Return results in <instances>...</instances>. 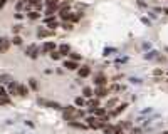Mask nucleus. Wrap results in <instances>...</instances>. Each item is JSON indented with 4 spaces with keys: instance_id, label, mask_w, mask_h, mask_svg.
I'll list each match as a JSON object with an SVG mask.
<instances>
[{
    "instance_id": "29",
    "label": "nucleus",
    "mask_w": 168,
    "mask_h": 134,
    "mask_svg": "<svg viewBox=\"0 0 168 134\" xmlns=\"http://www.w3.org/2000/svg\"><path fill=\"white\" fill-rule=\"evenodd\" d=\"M14 34H19V32H20V30H22V25H14Z\"/></svg>"
},
{
    "instance_id": "2",
    "label": "nucleus",
    "mask_w": 168,
    "mask_h": 134,
    "mask_svg": "<svg viewBox=\"0 0 168 134\" xmlns=\"http://www.w3.org/2000/svg\"><path fill=\"white\" fill-rule=\"evenodd\" d=\"M10 44L12 42L8 40L7 37H0V54H4V52H7L8 47H10Z\"/></svg>"
},
{
    "instance_id": "8",
    "label": "nucleus",
    "mask_w": 168,
    "mask_h": 134,
    "mask_svg": "<svg viewBox=\"0 0 168 134\" xmlns=\"http://www.w3.org/2000/svg\"><path fill=\"white\" fill-rule=\"evenodd\" d=\"M77 74H79V77H89L91 75V67L82 66L81 69H77Z\"/></svg>"
},
{
    "instance_id": "17",
    "label": "nucleus",
    "mask_w": 168,
    "mask_h": 134,
    "mask_svg": "<svg viewBox=\"0 0 168 134\" xmlns=\"http://www.w3.org/2000/svg\"><path fill=\"white\" fill-rule=\"evenodd\" d=\"M82 96L84 97H92V96H94V91H92L91 87H84L82 89Z\"/></svg>"
},
{
    "instance_id": "15",
    "label": "nucleus",
    "mask_w": 168,
    "mask_h": 134,
    "mask_svg": "<svg viewBox=\"0 0 168 134\" xmlns=\"http://www.w3.org/2000/svg\"><path fill=\"white\" fill-rule=\"evenodd\" d=\"M10 80H14L12 75H8V74H2V75H0V82H2V84H8Z\"/></svg>"
},
{
    "instance_id": "26",
    "label": "nucleus",
    "mask_w": 168,
    "mask_h": 134,
    "mask_svg": "<svg viewBox=\"0 0 168 134\" xmlns=\"http://www.w3.org/2000/svg\"><path fill=\"white\" fill-rule=\"evenodd\" d=\"M10 42H12V44H15V45H20V44H22V39L19 37V35H14V39Z\"/></svg>"
},
{
    "instance_id": "14",
    "label": "nucleus",
    "mask_w": 168,
    "mask_h": 134,
    "mask_svg": "<svg viewBox=\"0 0 168 134\" xmlns=\"http://www.w3.org/2000/svg\"><path fill=\"white\" fill-rule=\"evenodd\" d=\"M27 17H29L30 20H37V19H40V13H39L37 10H32V12L27 13Z\"/></svg>"
},
{
    "instance_id": "27",
    "label": "nucleus",
    "mask_w": 168,
    "mask_h": 134,
    "mask_svg": "<svg viewBox=\"0 0 168 134\" xmlns=\"http://www.w3.org/2000/svg\"><path fill=\"white\" fill-rule=\"evenodd\" d=\"M7 96H8L7 89H5V87H2V86H0V97H7Z\"/></svg>"
},
{
    "instance_id": "32",
    "label": "nucleus",
    "mask_w": 168,
    "mask_h": 134,
    "mask_svg": "<svg viewBox=\"0 0 168 134\" xmlns=\"http://www.w3.org/2000/svg\"><path fill=\"white\" fill-rule=\"evenodd\" d=\"M153 74H155V75H161V74H163V71H161V69H155Z\"/></svg>"
},
{
    "instance_id": "19",
    "label": "nucleus",
    "mask_w": 168,
    "mask_h": 134,
    "mask_svg": "<svg viewBox=\"0 0 168 134\" xmlns=\"http://www.w3.org/2000/svg\"><path fill=\"white\" fill-rule=\"evenodd\" d=\"M29 86H30L32 91H39V84H37V80H35V79H29Z\"/></svg>"
},
{
    "instance_id": "30",
    "label": "nucleus",
    "mask_w": 168,
    "mask_h": 134,
    "mask_svg": "<svg viewBox=\"0 0 168 134\" xmlns=\"http://www.w3.org/2000/svg\"><path fill=\"white\" fill-rule=\"evenodd\" d=\"M140 133H141L140 127H133V129H131V134H140Z\"/></svg>"
},
{
    "instance_id": "22",
    "label": "nucleus",
    "mask_w": 168,
    "mask_h": 134,
    "mask_svg": "<svg viewBox=\"0 0 168 134\" xmlns=\"http://www.w3.org/2000/svg\"><path fill=\"white\" fill-rule=\"evenodd\" d=\"M74 104L77 106V107H82V106H86V102H84V99H82V97H76Z\"/></svg>"
},
{
    "instance_id": "5",
    "label": "nucleus",
    "mask_w": 168,
    "mask_h": 134,
    "mask_svg": "<svg viewBox=\"0 0 168 134\" xmlns=\"http://www.w3.org/2000/svg\"><path fill=\"white\" fill-rule=\"evenodd\" d=\"M52 50H56V44H54V42H46V44L42 45L40 52H44V54H50Z\"/></svg>"
},
{
    "instance_id": "13",
    "label": "nucleus",
    "mask_w": 168,
    "mask_h": 134,
    "mask_svg": "<svg viewBox=\"0 0 168 134\" xmlns=\"http://www.w3.org/2000/svg\"><path fill=\"white\" fill-rule=\"evenodd\" d=\"M116 104H118V97H113V99H109L108 102H106V106H104V107H106V111H109V109H111V107H114Z\"/></svg>"
},
{
    "instance_id": "16",
    "label": "nucleus",
    "mask_w": 168,
    "mask_h": 134,
    "mask_svg": "<svg viewBox=\"0 0 168 134\" xmlns=\"http://www.w3.org/2000/svg\"><path fill=\"white\" fill-rule=\"evenodd\" d=\"M39 54H40V49L34 45V49H32V52L29 54V57H30V59H37V57H39Z\"/></svg>"
},
{
    "instance_id": "4",
    "label": "nucleus",
    "mask_w": 168,
    "mask_h": 134,
    "mask_svg": "<svg viewBox=\"0 0 168 134\" xmlns=\"http://www.w3.org/2000/svg\"><path fill=\"white\" fill-rule=\"evenodd\" d=\"M94 84H96V86H106V84H108V77H106L104 74L94 75Z\"/></svg>"
},
{
    "instance_id": "9",
    "label": "nucleus",
    "mask_w": 168,
    "mask_h": 134,
    "mask_svg": "<svg viewBox=\"0 0 168 134\" xmlns=\"http://www.w3.org/2000/svg\"><path fill=\"white\" fill-rule=\"evenodd\" d=\"M17 94H19L20 97H25L27 94H29V87L24 86V84H19V87H17Z\"/></svg>"
},
{
    "instance_id": "21",
    "label": "nucleus",
    "mask_w": 168,
    "mask_h": 134,
    "mask_svg": "<svg viewBox=\"0 0 168 134\" xmlns=\"http://www.w3.org/2000/svg\"><path fill=\"white\" fill-rule=\"evenodd\" d=\"M88 107H99V99H91L88 102Z\"/></svg>"
},
{
    "instance_id": "1",
    "label": "nucleus",
    "mask_w": 168,
    "mask_h": 134,
    "mask_svg": "<svg viewBox=\"0 0 168 134\" xmlns=\"http://www.w3.org/2000/svg\"><path fill=\"white\" fill-rule=\"evenodd\" d=\"M86 121H88V127H92V129H103V127L106 126V122L103 121L101 117L98 119L96 116H89Z\"/></svg>"
},
{
    "instance_id": "23",
    "label": "nucleus",
    "mask_w": 168,
    "mask_h": 134,
    "mask_svg": "<svg viewBox=\"0 0 168 134\" xmlns=\"http://www.w3.org/2000/svg\"><path fill=\"white\" fill-rule=\"evenodd\" d=\"M62 29H64V30H72V22L64 20V22H62Z\"/></svg>"
},
{
    "instance_id": "7",
    "label": "nucleus",
    "mask_w": 168,
    "mask_h": 134,
    "mask_svg": "<svg viewBox=\"0 0 168 134\" xmlns=\"http://www.w3.org/2000/svg\"><path fill=\"white\" fill-rule=\"evenodd\" d=\"M50 35H54V30L50 29H39L37 30V37L42 39V37H50Z\"/></svg>"
},
{
    "instance_id": "28",
    "label": "nucleus",
    "mask_w": 168,
    "mask_h": 134,
    "mask_svg": "<svg viewBox=\"0 0 168 134\" xmlns=\"http://www.w3.org/2000/svg\"><path fill=\"white\" fill-rule=\"evenodd\" d=\"M47 27H49L50 30H56V29H57V27H59V24H57V20H56V22H52V24H49V25H47Z\"/></svg>"
},
{
    "instance_id": "35",
    "label": "nucleus",
    "mask_w": 168,
    "mask_h": 134,
    "mask_svg": "<svg viewBox=\"0 0 168 134\" xmlns=\"http://www.w3.org/2000/svg\"><path fill=\"white\" fill-rule=\"evenodd\" d=\"M163 134H168V131H165V133H163Z\"/></svg>"
},
{
    "instance_id": "12",
    "label": "nucleus",
    "mask_w": 168,
    "mask_h": 134,
    "mask_svg": "<svg viewBox=\"0 0 168 134\" xmlns=\"http://www.w3.org/2000/svg\"><path fill=\"white\" fill-rule=\"evenodd\" d=\"M69 126L76 127V129H86L88 127V124H82V122H77V121H69Z\"/></svg>"
},
{
    "instance_id": "33",
    "label": "nucleus",
    "mask_w": 168,
    "mask_h": 134,
    "mask_svg": "<svg viewBox=\"0 0 168 134\" xmlns=\"http://www.w3.org/2000/svg\"><path fill=\"white\" fill-rule=\"evenodd\" d=\"M104 134H114V133H111V131H104Z\"/></svg>"
},
{
    "instance_id": "24",
    "label": "nucleus",
    "mask_w": 168,
    "mask_h": 134,
    "mask_svg": "<svg viewBox=\"0 0 168 134\" xmlns=\"http://www.w3.org/2000/svg\"><path fill=\"white\" fill-rule=\"evenodd\" d=\"M69 57H71V60H81V54H76V52H69Z\"/></svg>"
},
{
    "instance_id": "25",
    "label": "nucleus",
    "mask_w": 168,
    "mask_h": 134,
    "mask_svg": "<svg viewBox=\"0 0 168 134\" xmlns=\"http://www.w3.org/2000/svg\"><path fill=\"white\" fill-rule=\"evenodd\" d=\"M24 7H25V2H24V0H19V2H17V5H15L17 12H20V10H22Z\"/></svg>"
},
{
    "instance_id": "34",
    "label": "nucleus",
    "mask_w": 168,
    "mask_h": 134,
    "mask_svg": "<svg viewBox=\"0 0 168 134\" xmlns=\"http://www.w3.org/2000/svg\"><path fill=\"white\" fill-rule=\"evenodd\" d=\"M163 12H165V13H166V15H168V8H163Z\"/></svg>"
},
{
    "instance_id": "11",
    "label": "nucleus",
    "mask_w": 168,
    "mask_h": 134,
    "mask_svg": "<svg viewBox=\"0 0 168 134\" xmlns=\"http://www.w3.org/2000/svg\"><path fill=\"white\" fill-rule=\"evenodd\" d=\"M59 52H61V55H62V57H66V55L71 52V47L67 45V44H62V45H59Z\"/></svg>"
},
{
    "instance_id": "18",
    "label": "nucleus",
    "mask_w": 168,
    "mask_h": 134,
    "mask_svg": "<svg viewBox=\"0 0 168 134\" xmlns=\"http://www.w3.org/2000/svg\"><path fill=\"white\" fill-rule=\"evenodd\" d=\"M50 59H52V60H59V59L62 57V55H61V52H59V50H52V52H50Z\"/></svg>"
},
{
    "instance_id": "20",
    "label": "nucleus",
    "mask_w": 168,
    "mask_h": 134,
    "mask_svg": "<svg viewBox=\"0 0 168 134\" xmlns=\"http://www.w3.org/2000/svg\"><path fill=\"white\" fill-rule=\"evenodd\" d=\"M111 131H113L114 134H123V127H121V124H118V126H111Z\"/></svg>"
},
{
    "instance_id": "10",
    "label": "nucleus",
    "mask_w": 168,
    "mask_h": 134,
    "mask_svg": "<svg viewBox=\"0 0 168 134\" xmlns=\"http://www.w3.org/2000/svg\"><path fill=\"white\" fill-rule=\"evenodd\" d=\"M7 86H8V89H7L8 94H17V87H19V82H15V80H10Z\"/></svg>"
},
{
    "instance_id": "6",
    "label": "nucleus",
    "mask_w": 168,
    "mask_h": 134,
    "mask_svg": "<svg viewBox=\"0 0 168 134\" xmlns=\"http://www.w3.org/2000/svg\"><path fill=\"white\" fill-rule=\"evenodd\" d=\"M64 67H66L67 71H77V69H79V64H77V60H66Z\"/></svg>"
},
{
    "instance_id": "3",
    "label": "nucleus",
    "mask_w": 168,
    "mask_h": 134,
    "mask_svg": "<svg viewBox=\"0 0 168 134\" xmlns=\"http://www.w3.org/2000/svg\"><path fill=\"white\" fill-rule=\"evenodd\" d=\"M98 97H108L109 96V89L106 87V86H98L96 92H94Z\"/></svg>"
},
{
    "instance_id": "31",
    "label": "nucleus",
    "mask_w": 168,
    "mask_h": 134,
    "mask_svg": "<svg viewBox=\"0 0 168 134\" xmlns=\"http://www.w3.org/2000/svg\"><path fill=\"white\" fill-rule=\"evenodd\" d=\"M7 2H8V0H0V10H2V8L7 5Z\"/></svg>"
}]
</instances>
